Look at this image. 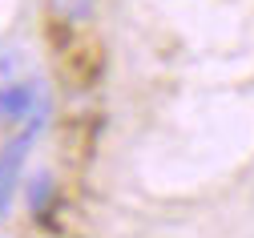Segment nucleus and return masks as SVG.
<instances>
[{"label": "nucleus", "instance_id": "2", "mask_svg": "<svg viewBox=\"0 0 254 238\" xmlns=\"http://www.w3.org/2000/svg\"><path fill=\"white\" fill-rule=\"evenodd\" d=\"M24 202H28V210H33V218H49L53 214V206H57V182H53V174H33L24 182Z\"/></svg>", "mask_w": 254, "mask_h": 238}, {"label": "nucleus", "instance_id": "3", "mask_svg": "<svg viewBox=\"0 0 254 238\" xmlns=\"http://www.w3.org/2000/svg\"><path fill=\"white\" fill-rule=\"evenodd\" d=\"M49 8H53V16H61L65 24H77V20H85L93 12V0H49Z\"/></svg>", "mask_w": 254, "mask_h": 238}, {"label": "nucleus", "instance_id": "4", "mask_svg": "<svg viewBox=\"0 0 254 238\" xmlns=\"http://www.w3.org/2000/svg\"><path fill=\"white\" fill-rule=\"evenodd\" d=\"M20 69V53L16 49H0V81H12Z\"/></svg>", "mask_w": 254, "mask_h": 238}, {"label": "nucleus", "instance_id": "1", "mask_svg": "<svg viewBox=\"0 0 254 238\" xmlns=\"http://www.w3.org/2000/svg\"><path fill=\"white\" fill-rule=\"evenodd\" d=\"M37 97H41V89L28 85V81H16V77L12 81H0V125L16 129L28 113H33Z\"/></svg>", "mask_w": 254, "mask_h": 238}]
</instances>
